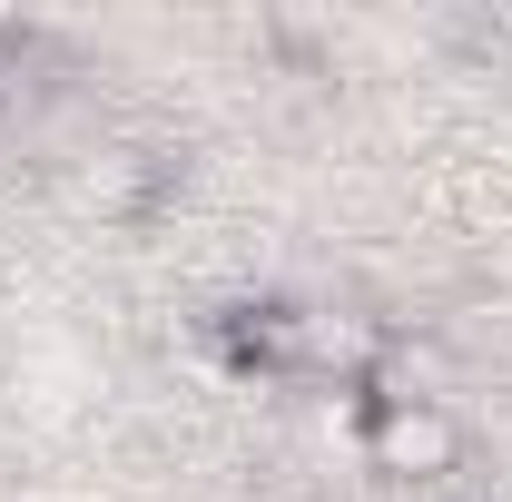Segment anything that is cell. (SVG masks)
<instances>
[{"label": "cell", "instance_id": "obj_1", "mask_svg": "<svg viewBox=\"0 0 512 502\" xmlns=\"http://www.w3.org/2000/svg\"><path fill=\"white\" fill-rule=\"evenodd\" d=\"M355 453H365V473H384V483L444 493L453 473H463V424H453L434 394L365 384V404H355Z\"/></svg>", "mask_w": 512, "mask_h": 502}, {"label": "cell", "instance_id": "obj_2", "mask_svg": "<svg viewBox=\"0 0 512 502\" xmlns=\"http://www.w3.org/2000/svg\"><path fill=\"white\" fill-rule=\"evenodd\" d=\"M50 79H60L50 30H30V20H0V109H30Z\"/></svg>", "mask_w": 512, "mask_h": 502}]
</instances>
